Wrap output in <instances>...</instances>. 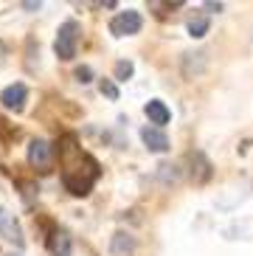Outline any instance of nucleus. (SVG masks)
<instances>
[{
	"instance_id": "18",
	"label": "nucleus",
	"mask_w": 253,
	"mask_h": 256,
	"mask_svg": "<svg viewBox=\"0 0 253 256\" xmlns=\"http://www.w3.org/2000/svg\"><path fill=\"white\" fill-rule=\"evenodd\" d=\"M0 211H3V208H0Z\"/></svg>"
},
{
	"instance_id": "15",
	"label": "nucleus",
	"mask_w": 253,
	"mask_h": 256,
	"mask_svg": "<svg viewBox=\"0 0 253 256\" xmlns=\"http://www.w3.org/2000/svg\"><path fill=\"white\" fill-rule=\"evenodd\" d=\"M76 79H79L82 84H88L90 79H93V70H90L88 65H82V68H76Z\"/></svg>"
},
{
	"instance_id": "1",
	"label": "nucleus",
	"mask_w": 253,
	"mask_h": 256,
	"mask_svg": "<svg viewBox=\"0 0 253 256\" xmlns=\"http://www.w3.org/2000/svg\"><path fill=\"white\" fill-rule=\"evenodd\" d=\"M60 158H62V183L70 194L84 197L90 194L93 183L98 180V160L88 152H82V146H76V136H65L60 141Z\"/></svg>"
},
{
	"instance_id": "10",
	"label": "nucleus",
	"mask_w": 253,
	"mask_h": 256,
	"mask_svg": "<svg viewBox=\"0 0 253 256\" xmlns=\"http://www.w3.org/2000/svg\"><path fill=\"white\" fill-rule=\"evenodd\" d=\"M146 116H149V121L155 124L158 130L164 127V124H169V118H172V113H169V107L164 104V102H158V98H152V102H146Z\"/></svg>"
},
{
	"instance_id": "17",
	"label": "nucleus",
	"mask_w": 253,
	"mask_h": 256,
	"mask_svg": "<svg viewBox=\"0 0 253 256\" xmlns=\"http://www.w3.org/2000/svg\"><path fill=\"white\" fill-rule=\"evenodd\" d=\"M6 62V48H3V42H0V65Z\"/></svg>"
},
{
	"instance_id": "8",
	"label": "nucleus",
	"mask_w": 253,
	"mask_h": 256,
	"mask_svg": "<svg viewBox=\"0 0 253 256\" xmlns=\"http://www.w3.org/2000/svg\"><path fill=\"white\" fill-rule=\"evenodd\" d=\"M48 254L51 256H70V234L56 228V231L48 236Z\"/></svg>"
},
{
	"instance_id": "4",
	"label": "nucleus",
	"mask_w": 253,
	"mask_h": 256,
	"mask_svg": "<svg viewBox=\"0 0 253 256\" xmlns=\"http://www.w3.org/2000/svg\"><path fill=\"white\" fill-rule=\"evenodd\" d=\"M141 26H144L141 14L132 12V8H126V12H121V14H116L110 20V34H116V37H130V34H138Z\"/></svg>"
},
{
	"instance_id": "14",
	"label": "nucleus",
	"mask_w": 253,
	"mask_h": 256,
	"mask_svg": "<svg viewBox=\"0 0 253 256\" xmlns=\"http://www.w3.org/2000/svg\"><path fill=\"white\" fill-rule=\"evenodd\" d=\"M98 88H102V93H104L107 98H118V88H116L110 79H102V84H98Z\"/></svg>"
},
{
	"instance_id": "7",
	"label": "nucleus",
	"mask_w": 253,
	"mask_h": 256,
	"mask_svg": "<svg viewBox=\"0 0 253 256\" xmlns=\"http://www.w3.org/2000/svg\"><path fill=\"white\" fill-rule=\"evenodd\" d=\"M141 141L146 144V150H152V152H166L169 150V138H166L164 130H158V127H144L141 130Z\"/></svg>"
},
{
	"instance_id": "6",
	"label": "nucleus",
	"mask_w": 253,
	"mask_h": 256,
	"mask_svg": "<svg viewBox=\"0 0 253 256\" xmlns=\"http://www.w3.org/2000/svg\"><path fill=\"white\" fill-rule=\"evenodd\" d=\"M188 164H192L188 174H192L194 183H208V178H211V160L206 158L202 152H192V155H188Z\"/></svg>"
},
{
	"instance_id": "12",
	"label": "nucleus",
	"mask_w": 253,
	"mask_h": 256,
	"mask_svg": "<svg viewBox=\"0 0 253 256\" xmlns=\"http://www.w3.org/2000/svg\"><path fill=\"white\" fill-rule=\"evenodd\" d=\"M208 31V17H194V20H188V34L192 37H202Z\"/></svg>"
},
{
	"instance_id": "2",
	"label": "nucleus",
	"mask_w": 253,
	"mask_h": 256,
	"mask_svg": "<svg viewBox=\"0 0 253 256\" xmlns=\"http://www.w3.org/2000/svg\"><path fill=\"white\" fill-rule=\"evenodd\" d=\"M76 46H79V23L76 20H65L60 26V34H56V42H54V51L62 62H70L76 56Z\"/></svg>"
},
{
	"instance_id": "9",
	"label": "nucleus",
	"mask_w": 253,
	"mask_h": 256,
	"mask_svg": "<svg viewBox=\"0 0 253 256\" xmlns=\"http://www.w3.org/2000/svg\"><path fill=\"white\" fill-rule=\"evenodd\" d=\"M0 234L6 236L8 242H14V245H22V231H20V226H17V220L8 214L6 208L0 211Z\"/></svg>"
},
{
	"instance_id": "5",
	"label": "nucleus",
	"mask_w": 253,
	"mask_h": 256,
	"mask_svg": "<svg viewBox=\"0 0 253 256\" xmlns=\"http://www.w3.org/2000/svg\"><path fill=\"white\" fill-rule=\"evenodd\" d=\"M26 98H28V90H26V84H22V82L8 84L6 90L0 93L3 107H6V110H14V113H20L22 107H26Z\"/></svg>"
},
{
	"instance_id": "13",
	"label": "nucleus",
	"mask_w": 253,
	"mask_h": 256,
	"mask_svg": "<svg viewBox=\"0 0 253 256\" xmlns=\"http://www.w3.org/2000/svg\"><path fill=\"white\" fill-rule=\"evenodd\" d=\"M132 62H116V79L118 82H124V79H130L132 76Z\"/></svg>"
},
{
	"instance_id": "16",
	"label": "nucleus",
	"mask_w": 253,
	"mask_h": 256,
	"mask_svg": "<svg viewBox=\"0 0 253 256\" xmlns=\"http://www.w3.org/2000/svg\"><path fill=\"white\" fill-rule=\"evenodd\" d=\"M206 8H211V12H222V3H206Z\"/></svg>"
},
{
	"instance_id": "3",
	"label": "nucleus",
	"mask_w": 253,
	"mask_h": 256,
	"mask_svg": "<svg viewBox=\"0 0 253 256\" xmlns=\"http://www.w3.org/2000/svg\"><path fill=\"white\" fill-rule=\"evenodd\" d=\"M28 164L37 169V172H51L54 166V146L42 138H34L28 144Z\"/></svg>"
},
{
	"instance_id": "11",
	"label": "nucleus",
	"mask_w": 253,
	"mask_h": 256,
	"mask_svg": "<svg viewBox=\"0 0 253 256\" xmlns=\"http://www.w3.org/2000/svg\"><path fill=\"white\" fill-rule=\"evenodd\" d=\"M135 250V240L130 236V234L118 231V234H112V242H110V254L112 256H130Z\"/></svg>"
}]
</instances>
